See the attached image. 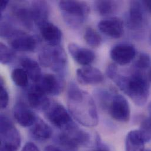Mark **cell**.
Listing matches in <instances>:
<instances>
[{"label": "cell", "mask_w": 151, "mask_h": 151, "mask_svg": "<svg viewBox=\"0 0 151 151\" xmlns=\"http://www.w3.org/2000/svg\"><path fill=\"white\" fill-rule=\"evenodd\" d=\"M67 104L71 115L82 126L93 127L98 125L99 118L93 98L74 82L69 84Z\"/></svg>", "instance_id": "obj_1"}, {"label": "cell", "mask_w": 151, "mask_h": 151, "mask_svg": "<svg viewBox=\"0 0 151 151\" xmlns=\"http://www.w3.org/2000/svg\"><path fill=\"white\" fill-rule=\"evenodd\" d=\"M112 80L128 95L135 105L142 106L145 105L150 96V82L147 76L138 71L129 76L117 74Z\"/></svg>", "instance_id": "obj_2"}, {"label": "cell", "mask_w": 151, "mask_h": 151, "mask_svg": "<svg viewBox=\"0 0 151 151\" xmlns=\"http://www.w3.org/2000/svg\"><path fill=\"white\" fill-rule=\"evenodd\" d=\"M59 7L66 24L72 28H77L88 18L90 9L83 1H61Z\"/></svg>", "instance_id": "obj_3"}, {"label": "cell", "mask_w": 151, "mask_h": 151, "mask_svg": "<svg viewBox=\"0 0 151 151\" xmlns=\"http://www.w3.org/2000/svg\"><path fill=\"white\" fill-rule=\"evenodd\" d=\"M40 64L50 68L58 76H64L67 65V57L64 50L60 45H47L44 47L38 55Z\"/></svg>", "instance_id": "obj_4"}, {"label": "cell", "mask_w": 151, "mask_h": 151, "mask_svg": "<svg viewBox=\"0 0 151 151\" xmlns=\"http://www.w3.org/2000/svg\"><path fill=\"white\" fill-rule=\"evenodd\" d=\"M42 111L48 120L62 131L76 125L69 111L64 105L57 101L50 100Z\"/></svg>", "instance_id": "obj_5"}, {"label": "cell", "mask_w": 151, "mask_h": 151, "mask_svg": "<svg viewBox=\"0 0 151 151\" xmlns=\"http://www.w3.org/2000/svg\"><path fill=\"white\" fill-rule=\"evenodd\" d=\"M1 151H17L21 142V136L12 122L6 116L1 115Z\"/></svg>", "instance_id": "obj_6"}, {"label": "cell", "mask_w": 151, "mask_h": 151, "mask_svg": "<svg viewBox=\"0 0 151 151\" xmlns=\"http://www.w3.org/2000/svg\"><path fill=\"white\" fill-rule=\"evenodd\" d=\"M60 144L71 150H74L80 146L90 144L91 137L88 133L80 129L76 125L63 131L58 137Z\"/></svg>", "instance_id": "obj_7"}, {"label": "cell", "mask_w": 151, "mask_h": 151, "mask_svg": "<svg viewBox=\"0 0 151 151\" xmlns=\"http://www.w3.org/2000/svg\"><path fill=\"white\" fill-rule=\"evenodd\" d=\"M111 117L115 121L126 123L130 119L131 109L127 99L121 94H115L111 97L106 106Z\"/></svg>", "instance_id": "obj_8"}, {"label": "cell", "mask_w": 151, "mask_h": 151, "mask_svg": "<svg viewBox=\"0 0 151 151\" xmlns=\"http://www.w3.org/2000/svg\"><path fill=\"white\" fill-rule=\"evenodd\" d=\"M8 39L10 46L17 51L32 52L37 48L36 39L33 36L21 31L17 29Z\"/></svg>", "instance_id": "obj_9"}, {"label": "cell", "mask_w": 151, "mask_h": 151, "mask_svg": "<svg viewBox=\"0 0 151 151\" xmlns=\"http://www.w3.org/2000/svg\"><path fill=\"white\" fill-rule=\"evenodd\" d=\"M151 140V133L142 129L132 130L125 138L126 151H144L145 144Z\"/></svg>", "instance_id": "obj_10"}, {"label": "cell", "mask_w": 151, "mask_h": 151, "mask_svg": "<svg viewBox=\"0 0 151 151\" xmlns=\"http://www.w3.org/2000/svg\"><path fill=\"white\" fill-rule=\"evenodd\" d=\"M135 48L129 44H119L114 47L110 52L111 59L117 64L125 65L131 63L135 58Z\"/></svg>", "instance_id": "obj_11"}, {"label": "cell", "mask_w": 151, "mask_h": 151, "mask_svg": "<svg viewBox=\"0 0 151 151\" xmlns=\"http://www.w3.org/2000/svg\"><path fill=\"white\" fill-rule=\"evenodd\" d=\"M37 83L47 95L57 96L64 88V77L52 74H45Z\"/></svg>", "instance_id": "obj_12"}, {"label": "cell", "mask_w": 151, "mask_h": 151, "mask_svg": "<svg viewBox=\"0 0 151 151\" xmlns=\"http://www.w3.org/2000/svg\"><path fill=\"white\" fill-rule=\"evenodd\" d=\"M99 31L112 38H119L124 32V22L118 17H111L101 21L98 25Z\"/></svg>", "instance_id": "obj_13"}, {"label": "cell", "mask_w": 151, "mask_h": 151, "mask_svg": "<svg viewBox=\"0 0 151 151\" xmlns=\"http://www.w3.org/2000/svg\"><path fill=\"white\" fill-rule=\"evenodd\" d=\"M13 114L17 123L22 127H31L37 118L33 111L27 104L22 102L15 104Z\"/></svg>", "instance_id": "obj_14"}, {"label": "cell", "mask_w": 151, "mask_h": 151, "mask_svg": "<svg viewBox=\"0 0 151 151\" xmlns=\"http://www.w3.org/2000/svg\"><path fill=\"white\" fill-rule=\"evenodd\" d=\"M76 78L82 85H96L102 82L104 77L99 70L88 65L76 70Z\"/></svg>", "instance_id": "obj_15"}, {"label": "cell", "mask_w": 151, "mask_h": 151, "mask_svg": "<svg viewBox=\"0 0 151 151\" xmlns=\"http://www.w3.org/2000/svg\"><path fill=\"white\" fill-rule=\"evenodd\" d=\"M142 5V2L139 1H132L130 3L127 24L128 27L131 29H140L144 24V6Z\"/></svg>", "instance_id": "obj_16"}, {"label": "cell", "mask_w": 151, "mask_h": 151, "mask_svg": "<svg viewBox=\"0 0 151 151\" xmlns=\"http://www.w3.org/2000/svg\"><path fill=\"white\" fill-rule=\"evenodd\" d=\"M68 48L73 59L79 65L88 66L95 60V55L93 51L89 49L81 47L75 43H70Z\"/></svg>", "instance_id": "obj_17"}, {"label": "cell", "mask_w": 151, "mask_h": 151, "mask_svg": "<svg viewBox=\"0 0 151 151\" xmlns=\"http://www.w3.org/2000/svg\"><path fill=\"white\" fill-rule=\"evenodd\" d=\"M30 9L34 24L39 28L48 22L50 6L46 1H32Z\"/></svg>", "instance_id": "obj_18"}, {"label": "cell", "mask_w": 151, "mask_h": 151, "mask_svg": "<svg viewBox=\"0 0 151 151\" xmlns=\"http://www.w3.org/2000/svg\"><path fill=\"white\" fill-rule=\"evenodd\" d=\"M28 102L29 106L34 109L43 111L50 101L48 95L37 84L31 86L28 92Z\"/></svg>", "instance_id": "obj_19"}, {"label": "cell", "mask_w": 151, "mask_h": 151, "mask_svg": "<svg viewBox=\"0 0 151 151\" xmlns=\"http://www.w3.org/2000/svg\"><path fill=\"white\" fill-rule=\"evenodd\" d=\"M41 34L44 41L50 46H58L61 42L63 33L55 25L50 22L40 28Z\"/></svg>", "instance_id": "obj_20"}, {"label": "cell", "mask_w": 151, "mask_h": 151, "mask_svg": "<svg viewBox=\"0 0 151 151\" xmlns=\"http://www.w3.org/2000/svg\"><path fill=\"white\" fill-rule=\"evenodd\" d=\"M29 133L34 139L44 141L51 137L52 130L41 118L37 117L35 122L30 127Z\"/></svg>", "instance_id": "obj_21"}, {"label": "cell", "mask_w": 151, "mask_h": 151, "mask_svg": "<svg viewBox=\"0 0 151 151\" xmlns=\"http://www.w3.org/2000/svg\"><path fill=\"white\" fill-rule=\"evenodd\" d=\"M20 62L22 69L26 72L29 78L34 82L37 83L42 76L39 64L28 57L22 58Z\"/></svg>", "instance_id": "obj_22"}, {"label": "cell", "mask_w": 151, "mask_h": 151, "mask_svg": "<svg viewBox=\"0 0 151 151\" xmlns=\"http://www.w3.org/2000/svg\"><path fill=\"white\" fill-rule=\"evenodd\" d=\"M95 7L98 13L103 17H109L116 12L118 2L115 1H96Z\"/></svg>", "instance_id": "obj_23"}, {"label": "cell", "mask_w": 151, "mask_h": 151, "mask_svg": "<svg viewBox=\"0 0 151 151\" xmlns=\"http://www.w3.org/2000/svg\"><path fill=\"white\" fill-rule=\"evenodd\" d=\"M15 15L19 22L28 29H31L34 23L30 8L18 7L15 9Z\"/></svg>", "instance_id": "obj_24"}, {"label": "cell", "mask_w": 151, "mask_h": 151, "mask_svg": "<svg viewBox=\"0 0 151 151\" xmlns=\"http://www.w3.org/2000/svg\"><path fill=\"white\" fill-rule=\"evenodd\" d=\"M83 38L86 44L92 48L99 47L102 42L101 35L96 30L91 27H88L86 29L84 32Z\"/></svg>", "instance_id": "obj_25"}, {"label": "cell", "mask_w": 151, "mask_h": 151, "mask_svg": "<svg viewBox=\"0 0 151 151\" xmlns=\"http://www.w3.org/2000/svg\"><path fill=\"white\" fill-rule=\"evenodd\" d=\"M13 82L18 86L24 88L28 85V76L26 72L21 68H15L11 73Z\"/></svg>", "instance_id": "obj_26"}, {"label": "cell", "mask_w": 151, "mask_h": 151, "mask_svg": "<svg viewBox=\"0 0 151 151\" xmlns=\"http://www.w3.org/2000/svg\"><path fill=\"white\" fill-rule=\"evenodd\" d=\"M14 58V52L3 42L0 44V62L3 65L10 63Z\"/></svg>", "instance_id": "obj_27"}, {"label": "cell", "mask_w": 151, "mask_h": 151, "mask_svg": "<svg viewBox=\"0 0 151 151\" xmlns=\"http://www.w3.org/2000/svg\"><path fill=\"white\" fill-rule=\"evenodd\" d=\"M134 65L139 71L149 68L151 66L150 56L146 53H141L138 56Z\"/></svg>", "instance_id": "obj_28"}, {"label": "cell", "mask_w": 151, "mask_h": 151, "mask_svg": "<svg viewBox=\"0 0 151 151\" xmlns=\"http://www.w3.org/2000/svg\"><path fill=\"white\" fill-rule=\"evenodd\" d=\"M9 103V95L7 90L4 86L2 80H1L0 84V104L1 108L5 109Z\"/></svg>", "instance_id": "obj_29"}, {"label": "cell", "mask_w": 151, "mask_h": 151, "mask_svg": "<svg viewBox=\"0 0 151 151\" xmlns=\"http://www.w3.org/2000/svg\"><path fill=\"white\" fill-rule=\"evenodd\" d=\"M118 74V68L115 64H110L107 68L106 74L107 76L110 78L112 79L115 76Z\"/></svg>", "instance_id": "obj_30"}, {"label": "cell", "mask_w": 151, "mask_h": 151, "mask_svg": "<svg viewBox=\"0 0 151 151\" xmlns=\"http://www.w3.org/2000/svg\"><path fill=\"white\" fill-rule=\"evenodd\" d=\"M21 151H40V150L35 144L28 142L24 145Z\"/></svg>", "instance_id": "obj_31"}, {"label": "cell", "mask_w": 151, "mask_h": 151, "mask_svg": "<svg viewBox=\"0 0 151 151\" xmlns=\"http://www.w3.org/2000/svg\"><path fill=\"white\" fill-rule=\"evenodd\" d=\"M141 129L151 133V115L142 122Z\"/></svg>", "instance_id": "obj_32"}, {"label": "cell", "mask_w": 151, "mask_h": 151, "mask_svg": "<svg viewBox=\"0 0 151 151\" xmlns=\"http://www.w3.org/2000/svg\"><path fill=\"white\" fill-rule=\"evenodd\" d=\"M88 151H109V150L107 147L105 145L101 144L99 143V141H98L96 144V147L93 148L92 150Z\"/></svg>", "instance_id": "obj_33"}, {"label": "cell", "mask_w": 151, "mask_h": 151, "mask_svg": "<svg viewBox=\"0 0 151 151\" xmlns=\"http://www.w3.org/2000/svg\"><path fill=\"white\" fill-rule=\"evenodd\" d=\"M144 8L151 14V1H144L142 2Z\"/></svg>", "instance_id": "obj_34"}, {"label": "cell", "mask_w": 151, "mask_h": 151, "mask_svg": "<svg viewBox=\"0 0 151 151\" xmlns=\"http://www.w3.org/2000/svg\"><path fill=\"white\" fill-rule=\"evenodd\" d=\"M44 151H62L60 148L53 146V145H48L46 147Z\"/></svg>", "instance_id": "obj_35"}, {"label": "cell", "mask_w": 151, "mask_h": 151, "mask_svg": "<svg viewBox=\"0 0 151 151\" xmlns=\"http://www.w3.org/2000/svg\"><path fill=\"white\" fill-rule=\"evenodd\" d=\"M9 1H2L1 4V12H2L6 8Z\"/></svg>", "instance_id": "obj_36"}, {"label": "cell", "mask_w": 151, "mask_h": 151, "mask_svg": "<svg viewBox=\"0 0 151 151\" xmlns=\"http://www.w3.org/2000/svg\"><path fill=\"white\" fill-rule=\"evenodd\" d=\"M147 78H148L149 82H151V66L149 68V70H148V72Z\"/></svg>", "instance_id": "obj_37"}, {"label": "cell", "mask_w": 151, "mask_h": 151, "mask_svg": "<svg viewBox=\"0 0 151 151\" xmlns=\"http://www.w3.org/2000/svg\"><path fill=\"white\" fill-rule=\"evenodd\" d=\"M148 111H149L150 115H151V102L150 104V105L148 106Z\"/></svg>", "instance_id": "obj_38"}, {"label": "cell", "mask_w": 151, "mask_h": 151, "mask_svg": "<svg viewBox=\"0 0 151 151\" xmlns=\"http://www.w3.org/2000/svg\"><path fill=\"white\" fill-rule=\"evenodd\" d=\"M144 151H151V150H145Z\"/></svg>", "instance_id": "obj_39"}, {"label": "cell", "mask_w": 151, "mask_h": 151, "mask_svg": "<svg viewBox=\"0 0 151 151\" xmlns=\"http://www.w3.org/2000/svg\"></svg>", "instance_id": "obj_40"}]
</instances>
